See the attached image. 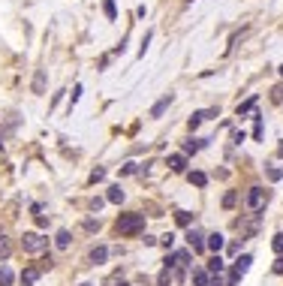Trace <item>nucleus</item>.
Masks as SVG:
<instances>
[{
    "instance_id": "obj_7",
    "label": "nucleus",
    "mask_w": 283,
    "mask_h": 286,
    "mask_svg": "<svg viewBox=\"0 0 283 286\" xmlns=\"http://www.w3.org/2000/svg\"><path fill=\"white\" fill-rule=\"evenodd\" d=\"M106 256H109V250H106V247H93V250L87 253V262H90V265H103V262H106Z\"/></svg>"
},
{
    "instance_id": "obj_14",
    "label": "nucleus",
    "mask_w": 283,
    "mask_h": 286,
    "mask_svg": "<svg viewBox=\"0 0 283 286\" xmlns=\"http://www.w3.org/2000/svg\"><path fill=\"white\" fill-rule=\"evenodd\" d=\"M193 286H211V274L208 271H193Z\"/></svg>"
},
{
    "instance_id": "obj_19",
    "label": "nucleus",
    "mask_w": 283,
    "mask_h": 286,
    "mask_svg": "<svg viewBox=\"0 0 283 286\" xmlns=\"http://www.w3.org/2000/svg\"><path fill=\"white\" fill-rule=\"evenodd\" d=\"M172 283V268H163L160 277H157V286H169Z\"/></svg>"
},
{
    "instance_id": "obj_17",
    "label": "nucleus",
    "mask_w": 283,
    "mask_h": 286,
    "mask_svg": "<svg viewBox=\"0 0 283 286\" xmlns=\"http://www.w3.org/2000/svg\"><path fill=\"white\" fill-rule=\"evenodd\" d=\"M12 280H15V274L3 265V268H0V286H12Z\"/></svg>"
},
{
    "instance_id": "obj_22",
    "label": "nucleus",
    "mask_w": 283,
    "mask_h": 286,
    "mask_svg": "<svg viewBox=\"0 0 283 286\" xmlns=\"http://www.w3.org/2000/svg\"><path fill=\"white\" fill-rule=\"evenodd\" d=\"M175 220H178L181 226H190V223H193V217H190L187 211H178V214H175Z\"/></svg>"
},
{
    "instance_id": "obj_24",
    "label": "nucleus",
    "mask_w": 283,
    "mask_h": 286,
    "mask_svg": "<svg viewBox=\"0 0 283 286\" xmlns=\"http://www.w3.org/2000/svg\"><path fill=\"white\" fill-rule=\"evenodd\" d=\"M271 247H274V253H283V232L271 238Z\"/></svg>"
},
{
    "instance_id": "obj_5",
    "label": "nucleus",
    "mask_w": 283,
    "mask_h": 286,
    "mask_svg": "<svg viewBox=\"0 0 283 286\" xmlns=\"http://www.w3.org/2000/svg\"><path fill=\"white\" fill-rule=\"evenodd\" d=\"M172 106V93H166L160 103H154V109H151V118H163V112Z\"/></svg>"
},
{
    "instance_id": "obj_2",
    "label": "nucleus",
    "mask_w": 283,
    "mask_h": 286,
    "mask_svg": "<svg viewBox=\"0 0 283 286\" xmlns=\"http://www.w3.org/2000/svg\"><path fill=\"white\" fill-rule=\"evenodd\" d=\"M21 247H24V253H42V250L48 247V238L39 235V232H24Z\"/></svg>"
},
{
    "instance_id": "obj_33",
    "label": "nucleus",
    "mask_w": 283,
    "mask_h": 286,
    "mask_svg": "<svg viewBox=\"0 0 283 286\" xmlns=\"http://www.w3.org/2000/svg\"><path fill=\"white\" fill-rule=\"evenodd\" d=\"M280 75H283V66H280Z\"/></svg>"
},
{
    "instance_id": "obj_21",
    "label": "nucleus",
    "mask_w": 283,
    "mask_h": 286,
    "mask_svg": "<svg viewBox=\"0 0 283 286\" xmlns=\"http://www.w3.org/2000/svg\"><path fill=\"white\" fill-rule=\"evenodd\" d=\"M253 106H256V97H250L247 103H241V106H238V115H247V112H250Z\"/></svg>"
},
{
    "instance_id": "obj_20",
    "label": "nucleus",
    "mask_w": 283,
    "mask_h": 286,
    "mask_svg": "<svg viewBox=\"0 0 283 286\" xmlns=\"http://www.w3.org/2000/svg\"><path fill=\"white\" fill-rule=\"evenodd\" d=\"M202 145H205V142H199V139H190V142L184 145V151H187V154H196V151H199Z\"/></svg>"
},
{
    "instance_id": "obj_28",
    "label": "nucleus",
    "mask_w": 283,
    "mask_h": 286,
    "mask_svg": "<svg viewBox=\"0 0 283 286\" xmlns=\"http://www.w3.org/2000/svg\"><path fill=\"white\" fill-rule=\"evenodd\" d=\"M106 178V169H93V175H90V181L97 184V181H103Z\"/></svg>"
},
{
    "instance_id": "obj_15",
    "label": "nucleus",
    "mask_w": 283,
    "mask_h": 286,
    "mask_svg": "<svg viewBox=\"0 0 283 286\" xmlns=\"http://www.w3.org/2000/svg\"><path fill=\"white\" fill-rule=\"evenodd\" d=\"M69 238H72V235H69V232H66V229H60V232H57V235H54V244H57V247H60V250H66V247H69Z\"/></svg>"
},
{
    "instance_id": "obj_6",
    "label": "nucleus",
    "mask_w": 283,
    "mask_h": 286,
    "mask_svg": "<svg viewBox=\"0 0 283 286\" xmlns=\"http://www.w3.org/2000/svg\"><path fill=\"white\" fill-rule=\"evenodd\" d=\"M187 238H190V244H193V250L199 253V250H205V235L199 232V229H190L187 232Z\"/></svg>"
},
{
    "instance_id": "obj_16",
    "label": "nucleus",
    "mask_w": 283,
    "mask_h": 286,
    "mask_svg": "<svg viewBox=\"0 0 283 286\" xmlns=\"http://www.w3.org/2000/svg\"><path fill=\"white\" fill-rule=\"evenodd\" d=\"M109 202L121 205V202H124V190H121V187H109Z\"/></svg>"
},
{
    "instance_id": "obj_26",
    "label": "nucleus",
    "mask_w": 283,
    "mask_h": 286,
    "mask_svg": "<svg viewBox=\"0 0 283 286\" xmlns=\"http://www.w3.org/2000/svg\"><path fill=\"white\" fill-rule=\"evenodd\" d=\"M232 205H235V193H232V190H229V193H226V196H223V208H232Z\"/></svg>"
},
{
    "instance_id": "obj_29",
    "label": "nucleus",
    "mask_w": 283,
    "mask_h": 286,
    "mask_svg": "<svg viewBox=\"0 0 283 286\" xmlns=\"http://www.w3.org/2000/svg\"><path fill=\"white\" fill-rule=\"evenodd\" d=\"M133 172H136V163H127V166L121 169V175H133Z\"/></svg>"
},
{
    "instance_id": "obj_8",
    "label": "nucleus",
    "mask_w": 283,
    "mask_h": 286,
    "mask_svg": "<svg viewBox=\"0 0 283 286\" xmlns=\"http://www.w3.org/2000/svg\"><path fill=\"white\" fill-rule=\"evenodd\" d=\"M169 169H172V172H184V169H187V157H184V154H172V157H169Z\"/></svg>"
},
{
    "instance_id": "obj_11",
    "label": "nucleus",
    "mask_w": 283,
    "mask_h": 286,
    "mask_svg": "<svg viewBox=\"0 0 283 286\" xmlns=\"http://www.w3.org/2000/svg\"><path fill=\"white\" fill-rule=\"evenodd\" d=\"M39 280V268H27V271H21V283L24 286H33Z\"/></svg>"
},
{
    "instance_id": "obj_13",
    "label": "nucleus",
    "mask_w": 283,
    "mask_h": 286,
    "mask_svg": "<svg viewBox=\"0 0 283 286\" xmlns=\"http://www.w3.org/2000/svg\"><path fill=\"white\" fill-rule=\"evenodd\" d=\"M208 274H220L223 271V259H220V253H214L211 256V262H208V268H205Z\"/></svg>"
},
{
    "instance_id": "obj_32",
    "label": "nucleus",
    "mask_w": 283,
    "mask_h": 286,
    "mask_svg": "<svg viewBox=\"0 0 283 286\" xmlns=\"http://www.w3.org/2000/svg\"><path fill=\"white\" fill-rule=\"evenodd\" d=\"M81 286H93V283H81Z\"/></svg>"
},
{
    "instance_id": "obj_31",
    "label": "nucleus",
    "mask_w": 283,
    "mask_h": 286,
    "mask_svg": "<svg viewBox=\"0 0 283 286\" xmlns=\"http://www.w3.org/2000/svg\"><path fill=\"white\" fill-rule=\"evenodd\" d=\"M274 274H283V259H277V262H274Z\"/></svg>"
},
{
    "instance_id": "obj_27",
    "label": "nucleus",
    "mask_w": 283,
    "mask_h": 286,
    "mask_svg": "<svg viewBox=\"0 0 283 286\" xmlns=\"http://www.w3.org/2000/svg\"><path fill=\"white\" fill-rule=\"evenodd\" d=\"M271 100H274V103H283V84H277V87L271 90Z\"/></svg>"
},
{
    "instance_id": "obj_10",
    "label": "nucleus",
    "mask_w": 283,
    "mask_h": 286,
    "mask_svg": "<svg viewBox=\"0 0 283 286\" xmlns=\"http://www.w3.org/2000/svg\"><path fill=\"white\" fill-rule=\"evenodd\" d=\"M9 256H12V241L6 235H0V262H6Z\"/></svg>"
},
{
    "instance_id": "obj_12",
    "label": "nucleus",
    "mask_w": 283,
    "mask_h": 286,
    "mask_svg": "<svg viewBox=\"0 0 283 286\" xmlns=\"http://www.w3.org/2000/svg\"><path fill=\"white\" fill-rule=\"evenodd\" d=\"M33 93H45V72L42 69H36V75H33Z\"/></svg>"
},
{
    "instance_id": "obj_4",
    "label": "nucleus",
    "mask_w": 283,
    "mask_h": 286,
    "mask_svg": "<svg viewBox=\"0 0 283 286\" xmlns=\"http://www.w3.org/2000/svg\"><path fill=\"white\" fill-rule=\"evenodd\" d=\"M262 202H265V190H262V187H250V193H247L244 205H247L250 211H259V208H262Z\"/></svg>"
},
{
    "instance_id": "obj_9",
    "label": "nucleus",
    "mask_w": 283,
    "mask_h": 286,
    "mask_svg": "<svg viewBox=\"0 0 283 286\" xmlns=\"http://www.w3.org/2000/svg\"><path fill=\"white\" fill-rule=\"evenodd\" d=\"M205 247H208V250H214V253H220V250H223V235H220V232H214V235H208V241H205Z\"/></svg>"
},
{
    "instance_id": "obj_30",
    "label": "nucleus",
    "mask_w": 283,
    "mask_h": 286,
    "mask_svg": "<svg viewBox=\"0 0 283 286\" xmlns=\"http://www.w3.org/2000/svg\"><path fill=\"white\" fill-rule=\"evenodd\" d=\"M172 241H175V235L169 232V235H163V247H172Z\"/></svg>"
},
{
    "instance_id": "obj_34",
    "label": "nucleus",
    "mask_w": 283,
    "mask_h": 286,
    "mask_svg": "<svg viewBox=\"0 0 283 286\" xmlns=\"http://www.w3.org/2000/svg\"><path fill=\"white\" fill-rule=\"evenodd\" d=\"M121 286H127V283H121Z\"/></svg>"
},
{
    "instance_id": "obj_1",
    "label": "nucleus",
    "mask_w": 283,
    "mask_h": 286,
    "mask_svg": "<svg viewBox=\"0 0 283 286\" xmlns=\"http://www.w3.org/2000/svg\"><path fill=\"white\" fill-rule=\"evenodd\" d=\"M115 229H118V235L133 238V235L145 232V214H121L118 223H115Z\"/></svg>"
},
{
    "instance_id": "obj_3",
    "label": "nucleus",
    "mask_w": 283,
    "mask_h": 286,
    "mask_svg": "<svg viewBox=\"0 0 283 286\" xmlns=\"http://www.w3.org/2000/svg\"><path fill=\"white\" fill-rule=\"evenodd\" d=\"M250 262H253V256H241V259H235V265H232V274H229V286H235L244 274H247V268H250Z\"/></svg>"
},
{
    "instance_id": "obj_25",
    "label": "nucleus",
    "mask_w": 283,
    "mask_h": 286,
    "mask_svg": "<svg viewBox=\"0 0 283 286\" xmlns=\"http://www.w3.org/2000/svg\"><path fill=\"white\" fill-rule=\"evenodd\" d=\"M268 178H271V181H280V178H283V172L277 169V166H268Z\"/></svg>"
},
{
    "instance_id": "obj_18",
    "label": "nucleus",
    "mask_w": 283,
    "mask_h": 286,
    "mask_svg": "<svg viewBox=\"0 0 283 286\" xmlns=\"http://www.w3.org/2000/svg\"><path fill=\"white\" fill-rule=\"evenodd\" d=\"M190 184H196V187H205V184H208L205 172H190Z\"/></svg>"
},
{
    "instance_id": "obj_23",
    "label": "nucleus",
    "mask_w": 283,
    "mask_h": 286,
    "mask_svg": "<svg viewBox=\"0 0 283 286\" xmlns=\"http://www.w3.org/2000/svg\"><path fill=\"white\" fill-rule=\"evenodd\" d=\"M103 9H106V15H109V18H115V15H118V9H115V0H103Z\"/></svg>"
}]
</instances>
